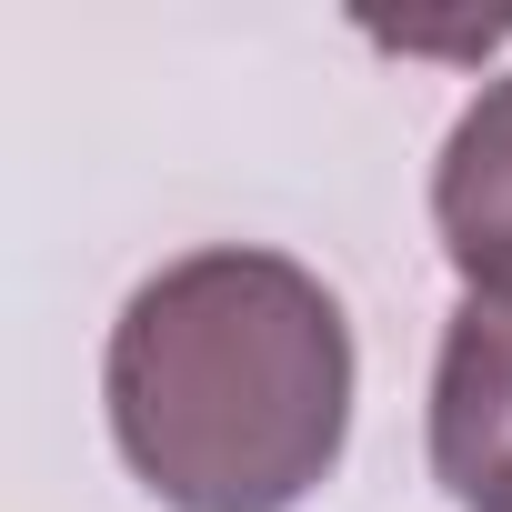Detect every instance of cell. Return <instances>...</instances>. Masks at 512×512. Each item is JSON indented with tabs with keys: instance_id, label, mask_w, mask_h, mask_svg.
<instances>
[{
	"instance_id": "6da1fadb",
	"label": "cell",
	"mask_w": 512,
	"mask_h": 512,
	"mask_svg": "<svg viewBox=\"0 0 512 512\" xmlns=\"http://www.w3.org/2000/svg\"><path fill=\"white\" fill-rule=\"evenodd\" d=\"M101 402L151 502L292 512L352 442V322L292 251L221 241L121 302Z\"/></svg>"
},
{
	"instance_id": "7a4b0ae2",
	"label": "cell",
	"mask_w": 512,
	"mask_h": 512,
	"mask_svg": "<svg viewBox=\"0 0 512 512\" xmlns=\"http://www.w3.org/2000/svg\"><path fill=\"white\" fill-rule=\"evenodd\" d=\"M432 482L462 512H512V312L462 302L432 362Z\"/></svg>"
},
{
	"instance_id": "3957f363",
	"label": "cell",
	"mask_w": 512,
	"mask_h": 512,
	"mask_svg": "<svg viewBox=\"0 0 512 512\" xmlns=\"http://www.w3.org/2000/svg\"><path fill=\"white\" fill-rule=\"evenodd\" d=\"M432 231L462 272V302L512 312V81H482V101L452 121L432 161Z\"/></svg>"
}]
</instances>
